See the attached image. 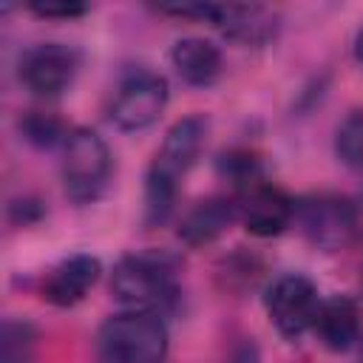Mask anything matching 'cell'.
Segmentation results:
<instances>
[{
  "instance_id": "cell-1",
  "label": "cell",
  "mask_w": 363,
  "mask_h": 363,
  "mask_svg": "<svg viewBox=\"0 0 363 363\" xmlns=\"http://www.w3.org/2000/svg\"><path fill=\"white\" fill-rule=\"evenodd\" d=\"M111 295L128 312L164 315L179 298L173 261L162 252L122 255L111 272Z\"/></svg>"
},
{
  "instance_id": "cell-2",
  "label": "cell",
  "mask_w": 363,
  "mask_h": 363,
  "mask_svg": "<svg viewBox=\"0 0 363 363\" xmlns=\"http://www.w3.org/2000/svg\"><path fill=\"white\" fill-rule=\"evenodd\" d=\"M99 363H164L167 326L153 312H116L96 332Z\"/></svg>"
},
{
  "instance_id": "cell-3",
  "label": "cell",
  "mask_w": 363,
  "mask_h": 363,
  "mask_svg": "<svg viewBox=\"0 0 363 363\" xmlns=\"http://www.w3.org/2000/svg\"><path fill=\"white\" fill-rule=\"evenodd\" d=\"M113 170V156L108 142L91 128H71L62 145V187L74 204L96 201Z\"/></svg>"
},
{
  "instance_id": "cell-4",
  "label": "cell",
  "mask_w": 363,
  "mask_h": 363,
  "mask_svg": "<svg viewBox=\"0 0 363 363\" xmlns=\"http://www.w3.org/2000/svg\"><path fill=\"white\" fill-rule=\"evenodd\" d=\"M295 224L312 247L335 252L354 238L357 207L337 193H312L295 199Z\"/></svg>"
},
{
  "instance_id": "cell-5",
  "label": "cell",
  "mask_w": 363,
  "mask_h": 363,
  "mask_svg": "<svg viewBox=\"0 0 363 363\" xmlns=\"http://www.w3.org/2000/svg\"><path fill=\"white\" fill-rule=\"evenodd\" d=\"M320 303L323 298L318 295V286L312 284V278L301 272L278 275L264 295V309L269 315V323L286 340H298L315 329Z\"/></svg>"
},
{
  "instance_id": "cell-6",
  "label": "cell",
  "mask_w": 363,
  "mask_h": 363,
  "mask_svg": "<svg viewBox=\"0 0 363 363\" xmlns=\"http://www.w3.org/2000/svg\"><path fill=\"white\" fill-rule=\"evenodd\" d=\"M79 71V51L65 43H37L23 51L17 62L20 82L43 99H54L74 82Z\"/></svg>"
},
{
  "instance_id": "cell-7",
  "label": "cell",
  "mask_w": 363,
  "mask_h": 363,
  "mask_svg": "<svg viewBox=\"0 0 363 363\" xmlns=\"http://www.w3.org/2000/svg\"><path fill=\"white\" fill-rule=\"evenodd\" d=\"M167 96H170V91H167V79L162 74L133 71L122 79V85L113 96L111 122L125 133L145 130L162 116Z\"/></svg>"
},
{
  "instance_id": "cell-8",
  "label": "cell",
  "mask_w": 363,
  "mask_h": 363,
  "mask_svg": "<svg viewBox=\"0 0 363 363\" xmlns=\"http://www.w3.org/2000/svg\"><path fill=\"white\" fill-rule=\"evenodd\" d=\"M238 221L255 238L281 235L295 221V199L272 182H255L235 196Z\"/></svg>"
},
{
  "instance_id": "cell-9",
  "label": "cell",
  "mask_w": 363,
  "mask_h": 363,
  "mask_svg": "<svg viewBox=\"0 0 363 363\" xmlns=\"http://www.w3.org/2000/svg\"><path fill=\"white\" fill-rule=\"evenodd\" d=\"M102 275V264L96 255H88V252H77L65 261H60L48 278L43 281V301L51 303V306H74L79 303L91 286L99 281Z\"/></svg>"
},
{
  "instance_id": "cell-10",
  "label": "cell",
  "mask_w": 363,
  "mask_h": 363,
  "mask_svg": "<svg viewBox=\"0 0 363 363\" xmlns=\"http://www.w3.org/2000/svg\"><path fill=\"white\" fill-rule=\"evenodd\" d=\"M204 136H207V119L201 113L182 116L164 133V142H162L153 164L162 167L164 173L182 179L196 164V159H199V153L204 147Z\"/></svg>"
},
{
  "instance_id": "cell-11",
  "label": "cell",
  "mask_w": 363,
  "mask_h": 363,
  "mask_svg": "<svg viewBox=\"0 0 363 363\" xmlns=\"http://www.w3.org/2000/svg\"><path fill=\"white\" fill-rule=\"evenodd\" d=\"M233 221H238L235 199L210 196V199H201L199 204H193L182 216L176 233H179L182 244H187V247H207L216 238H221L233 227Z\"/></svg>"
},
{
  "instance_id": "cell-12",
  "label": "cell",
  "mask_w": 363,
  "mask_h": 363,
  "mask_svg": "<svg viewBox=\"0 0 363 363\" xmlns=\"http://www.w3.org/2000/svg\"><path fill=\"white\" fill-rule=\"evenodd\" d=\"M227 40L241 45H267L278 31V14L264 6H233L216 3L213 23Z\"/></svg>"
},
{
  "instance_id": "cell-13",
  "label": "cell",
  "mask_w": 363,
  "mask_h": 363,
  "mask_svg": "<svg viewBox=\"0 0 363 363\" xmlns=\"http://www.w3.org/2000/svg\"><path fill=\"white\" fill-rule=\"evenodd\" d=\"M170 62H173L176 74L193 88H207L221 74V51L216 43H210L204 37L176 40L170 48Z\"/></svg>"
},
{
  "instance_id": "cell-14",
  "label": "cell",
  "mask_w": 363,
  "mask_h": 363,
  "mask_svg": "<svg viewBox=\"0 0 363 363\" xmlns=\"http://www.w3.org/2000/svg\"><path fill=\"white\" fill-rule=\"evenodd\" d=\"M318 340L332 352H349L360 340V312L352 298L335 295L320 303L315 329Z\"/></svg>"
},
{
  "instance_id": "cell-15",
  "label": "cell",
  "mask_w": 363,
  "mask_h": 363,
  "mask_svg": "<svg viewBox=\"0 0 363 363\" xmlns=\"http://www.w3.org/2000/svg\"><path fill=\"white\" fill-rule=\"evenodd\" d=\"M179 182L182 179L164 173L156 164L147 167V176H145V224L147 227H159L173 216L176 199H179Z\"/></svg>"
},
{
  "instance_id": "cell-16",
  "label": "cell",
  "mask_w": 363,
  "mask_h": 363,
  "mask_svg": "<svg viewBox=\"0 0 363 363\" xmlns=\"http://www.w3.org/2000/svg\"><path fill=\"white\" fill-rule=\"evenodd\" d=\"M17 133L23 142H28L31 147L37 150H54L65 145L71 128L54 116V113H45V111H26L20 119H17Z\"/></svg>"
},
{
  "instance_id": "cell-17",
  "label": "cell",
  "mask_w": 363,
  "mask_h": 363,
  "mask_svg": "<svg viewBox=\"0 0 363 363\" xmlns=\"http://www.w3.org/2000/svg\"><path fill=\"white\" fill-rule=\"evenodd\" d=\"M216 173H218L224 182H230L233 187H238V193L264 179V167H261L258 153H252V150H247V147H230V150L218 153V159H216Z\"/></svg>"
},
{
  "instance_id": "cell-18",
  "label": "cell",
  "mask_w": 363,
  "mask_h": 363,
  "mask_svg": "<svg viewBox=\"0 0 363 363\" xmlns=\"http://www.w3.org/2000/svg\"><path fill=\"white\" fill-rule=\"evenodd\" d=\"M37 329L28 320H6L0 335V363H34Z\"/></svg>"
},
{
  "instance_id": "cell-19",
  "label": "cell",
  "mask_w": 363,
  "mask_h": 363,
  "mask_svg": "<svg viewBox=\"0 0 363 363\" xmlns=\"http://www.w3.org/2000/svg\"><path fill=\"white\" fill-rule=\"evenodd\" d=\"M335 156L346 167H363V111H352L335 130Z\"/></svg>"
},
{
  "instance_id": "cell-20",
  "label": "cell",
  "mask_w": 363,
  "mask_h": 363,
  "mask_svg": "<svg viewBox=\"0 0 363 363\" xmlns=\"http://www.w3.org/2000/svg\"><path fill=\"white\" fill-rule=\"evenodd\" d=\"M28 11L45 20H74L88 14V6L77 0H37V3H28Z\"/></svg>"
},
{
  "instance_id": "cell-21",
  "label": "cell",
  "mask_w": 363,
  "mask_h": 363,
  "mask_svg": "<svg viewBox=\"0 0 363 363\" xmlns=\"http://www.w3.org/2000/svg\"><path fill=\"white\" fill-rule=\"evenodd\" d=\"M43 204L37 199H14L9 204V221L17 224V227H28V224H37L43 218Z\"/></svg>"
},
{
  "instance_id": "cell-22",
  "label": "cell",
  "mask_w": 363,
  "mask_h": 363,
  "mask_svg": "<svg viewBox=\"0 0 363 363\" xmlns=\"http://www.w3.org/2000/svg\"><path fill=\"white\" fill-rule=\"evenodd\" d=\"M352 54H354V60L363 65V26L357 28V34H354V43H352Z\"/></svg>"
},
{
  "instance_id": "cell-23",
  "label": "cell",
  "mask_w": 363,
  "mask_h": 363,
  "mask_svg": "<svg viewBox=\"0 0 363 363\" xmlns=\"http://www.w3.org/2000/svg\"><path fill=\"white\" fill-rule=\"evenodd\" d=\"M360 363H363V357H360Z\"/></svg>"
}]
</instances>
